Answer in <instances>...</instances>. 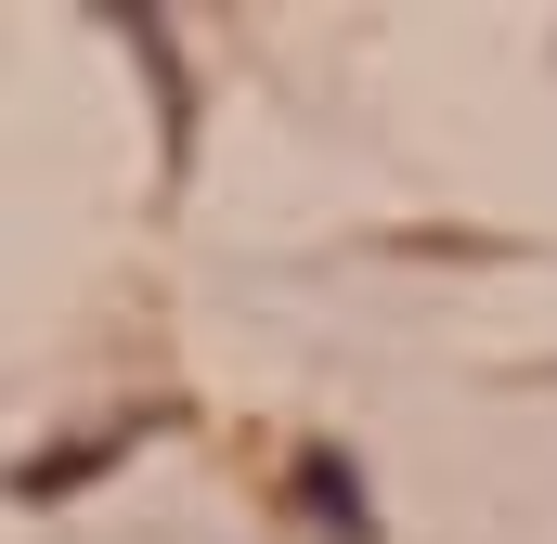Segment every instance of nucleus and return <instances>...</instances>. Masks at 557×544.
I'll return each mask as SVG.
<instances>
[{
	"label": "nucleus",
	"instance_id": "nucleus-1",
	"mask_svg": "<svg viewBox=\"0 0 557 544\" xmlns=\"http://www.w3.org/2000/svg\"><path fill=\"white\" fill-rule=\"evenodd\" d=\"M298 506H311V519H324L337 544H376V506H363V467H350L337 441H311V454H298Z\"/></svg>",
	"mask_w": 557,
	"mask_h": 544
}]
</instances>
